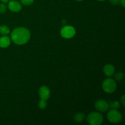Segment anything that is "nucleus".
Returning a JSON list of instances; mask_svg holds the SVG:
<instances>
[{
    "label": "nucleus",
    "instance_id": "dca6fc26",
    "mask_svg": "<svg viewBox=\"0 0 125 125\" xmlns=\"http://www.w3.org/2000/svg\"><path fill=\"white\" fill-rule=\"evenodd\" d=\"M7 10V6L4 2L0 4V13H4Z\"/></svg>",
    "mask_w": 125,
    "mask_h": 125
},
{
    "label": "nucleus",
    "instance_id": "1a4fd4ad",
    "mask_svg": "<svg viewBox=\"0 0 125 125\" xmlns=\"http://www.w3.org/2000/svg\"><path fill=\"white\" fill-rule=\"evenodd\" d=\"M103 72L106 76L111 77L115 73V68L114 65L111 64H107L104 67Z\"/></svg>",
    "mask_w": 125,
    "mask_h": 125
},
{
    "label": "nucleus",
    "instance_id": "2eb2a0df",
    "mask_svg": "<svg viewBox=\"0 0 125 125\" xmlns=\"http://www.w3.org/2000/svg\"><path fill=\"white\" fill-rule=\"evenodd\" d=\"M47 106V103L46 100H40V101L39 102V107L40 109H45Z\"/></svg>",
    "mask_w": 125,
    "mask_h": 125
},
{
    "label": "nucleus",
    "instance_id": "4be33fe9",
    "mask_svg": "<svg viewBox=\"0 0 125 125\" xmlns=\"http://www.w3.org/2000/svg\"><path fill=\"white\" fill-rule=\"evenodd\" d=\"M98 1H105V0H98Z\"/></svg>",
    "mask_w": 125,
    "mask_h": 125
},
{
    "label": "nucleus",
    "instance_id": "f03ea898",
    "mask_svg": "<svg viewBox=\"0 0 125 125\" xmlns=\"http://www.w3.org/2000/svg\"><path fill=\"white\" fill-rule=\"evenodd\" d=\"M87 121L90 125H100L103 122V117L99 112H93L88 115Z\"/></svg>",
    "mask_w": 125,
    "mask_h": 125
},
{
    "label": "nucleus",
    "instance_id": "20e7f679",
    "mask_svg": "<svg viewBox=\"0 0 125 125\" xmlns=\"http://www.w3.org/2000/svg\"><path fill=\"white\" fill-rule=\"evenodd\" d=\"M107 117L110 122L113 123H117L122 120V115L117 109H112L107 113Z\"/></svg>",
    "mask_w": 125,
    "mask_h": 125
},
{
    "label": "nucleus",
    "instance_id": "aec40b11",
    "mask_svg": "<svg viewBox=\"0 0 125 125\" xmlns=\"http://www.w3.org/2000/svg\"><path fill=\"white\" fill-rule=\"evenodd\" d=\"M120 4L122 5V6L124 7L125 6V0H120Z\"/></svg>",
    "mask_w": 125,
    "mask_h": 125
},
{
    "label": "nucleus",
    "instance_id": "f3484780",
    "mask_svg": "<svg viewBox=\"0 0 125 125\" xmlns=\"http://www.w3.org/2000/svg\"><path fill=\"white\" fill-rule=\"evenodd\" d=\"M21 4L25 6H29L34 2V0H20Z\"/></svg>",
    "mask_w": 125,
    "mask_h": 125
},
{
    "label": "nucleus",
    "instance_id": "4468645a",
    "mask_svg": "<svg viewBox=\"0 0 125 125\" xmlns=\"http://www.w3.org/2000/svg\"><path fill=\"white\" fill-rule=\"evenodd\" d=\"M114 78L117 81H120L124 78V74L122 72H118L115 74Z\"/></svg>",
    "mask_w": 125,
    "mask_h": 125
},
{
    "label": "nucleus",
    "instance_id": "9b49d317",
    "mask_svg": "<svg viewBox=\"0 0 125 125\" xmlns=\"http://www.w3.org/2000/svg\"><path fill=\"white\" fill-rule=\"evenodd\" d=\"M85 118V115L84 113L83 112H79V113L76 114H75L74 117V119L75 120V122H82Z\"/></svg>",
    "mask_w": 125,
    "mask_h": 125
},
{
    "label": "nucleus",
    "instance_id": "9d476101",
    "mask_svg": "<svg viewBox=\"0 0 125 125\" xmlns=\"http://www.w3.org/2000/svg\"><path fill=\"white\" fill-rule=\"evenodd\" d=\"M10 39L6 35H3L0 37V47L2 48L8 47L10 45Z\"/></svg>",
    "mask_w": 125,
    "mask_h": 125
},
{
    "label": "nucleus",
    "instance_id": "39448f33",
    "mask_svg": "<svg viewBox=\"0 0 125 125\" xmlns=\"http://www.w3.org/2000/svg\"><path fill=\"white\" fill-rule=\"evenodd\" d=\"M76 34L75 29L72 26H65L61 30V35L64 39H71Z\"/></svg>",
    "mask_w": 125,
    "mask_h": 125
},
{
    "label": "nucleus",
    "instance_id": "7ed1b4c3",
    "mask_svg": "<svg viewBox=\"0 0 125 125\" xmlns=\"http://www.w3.org/2000/svg\"><path fill=\"white\" fill-rule=\"evenodd\" d=\"M102 87L105 92L112 94L117 89V84L114 79L112 78H107L103 82Z\"/></svg>",
    "mask_w": 125,
    "mask_h": 125
},
{
    "label": "nucleus",
    "instance_id": "423d86ee",
    "mask_svg": "<svg viewBox=\"0 0 125 125\" xmlns=\"http://www.w3.org/2000/svg\"><path fill=\"white\" fill-rule=\"evenodd\" d=\"M95 107L100 112H106L109 109V106L105 100H98L95 103Z\"/></svg>",
    "mask_w": 125,
    "mask_h": 125
},
{
    "label": "nucleus",
    "instance_id": "0eeeda50",
    "mask_svg": "<svg viewBox=\"0 0 125 125\" xmlns=\"http://www.w3.org/2000/svg\"><path fill=\"white\" fill-rule=\"evenodd\" d=\"M8 8L12 12H18L22 9V5L21 2L16 0H12L9 2Z\"/></svg>",
    "mask_w": 125,
    "mask_h": 125
},
{
    "label": "nucleus",
    "instance_id": "6e6552de",
    "mask_svg": "<svg viewBox=\"0 0 125 125\" xmlns=\"http://www.w3.org/2000/svg\"><path fill=\"white\" fill-rule=\"evenodd\" d=\"M39 94L42 100H47L50 96V90L46 85H43L39 89Z\"/></svg>",
    "mask_w": 125,
    "mask_h": 125
},
{
    "label": "nucleus",
    "instance_id": "ddd939ff",
    "mask_svg": "<svg viewBox=\"0 0 125 125\" xmlns=\"http://www.w3.org/2000/svg\"><path fill=\"white\" fill-rule=\"evenodd\" d=\"M109 107L114 109H118L120 107V103L117 101H111L108 103Z\"/></svg>",
    "mask_w": 125,
    "mask_h": 125
},
{
    "label": "nucleus",
    "instance_id": "6ab92c4d",
    "mask_svg": "<svg viewBox=\"0 0 125 125\" xmlns=\"http://www.w3.org/2000/svg\"><path fill=\"white\" fill-rule=\"evenodd\" d=\"M120 103L122 104V105H123V106H125V96L124 95H123V96L121 97Z\"/></svg>",
    "mask_w": 125,
    "mask_h": 125
},
{
    "label": "nucleus",
    "instance_id": "f257e3e1",
    "mask_svg": "<svg viewBox=\"0 0 125 125\" xmlns=\"http://www.w3.org/2000/svg\"><path fill=\"white\" fill-rule=\"evenodd\" d=\"M31 37V33L28 29L23 27L17 28L11 32V39L15 44L21 45L26 43Z\"/></svg>",
    "mask_w": 125,
    "mask_h": 125
},
{
    "label": "nucleus",
    "instance_id": "5701e85b",
    "mask_svg": "<svg viewBox=\"0 0 125 125\" xmlns=\"http://www.w3.org/2000/svg\"><path fill=\"white\" fill-rule=\"evenodd\" d=\"M76 1H83V0H76Z\"/></svg>",
    "mask_w": 125,
    "mask_h": 125
},
{
    "label": "nucleus",
    "instance_id": "412c9836",
    "mask_svg": "<svg viewBox=\"0 0 125 125\" xmlns=\"http://www.w3.org/2000/svg\"><path fill=\"white\" fill-rule=\"evenodd\" d=\"M1 2H4V3H6V2H8L9 1V0H0Z\"/></svg>",
    "mask_w": 125,
    "mask_h": 125
},
{
    "label": "nucleus",
    "instance_id": "a211bd4d",
    "mask_svg": "<svg viewBox=\"0 0 125 125\" xmlns=\"http://www.w3.org/2000/svg\"><path fill=\"white\" fill-rule=\"evenodd\" d=\"M109 2L112 5H115V6H117V5H118L119 4H120V0H109Z\"/></svg>",
    "mask_w": 125,
    "mask_h": 125
},
{
    "label": "nucleus",
    "instance_id": "f8f14e48",
    "mask_svg": "<svg viewBox=\"0 0 125 125\" xmlns=\"http://www.w3.org/2000/svg\"><path fill=\"white\" fill-rule=\"evenodd\" d=\"M10 32V29L8 26L6 25L0 26V34L3 35H6L9 34Z\"/></svg>",
    "mask_w": 125,
    "mask_h": 125
}]
</instances>
